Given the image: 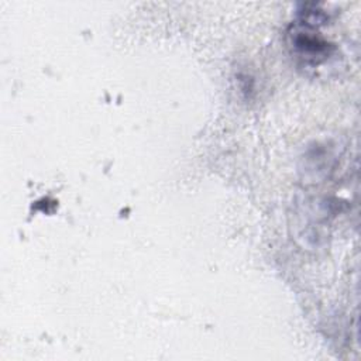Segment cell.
Segmentation results:
<instances>
[{"label":"cell","mask_w":361,"mask_h":361,"mask_svg":"<svg viewBox=\"0 0 361 361\" xmlns=\"http://www.w3.org/2000/svg\"><path fill=\"white\" fill-rule=\"evenodd\" d=\"M292 39L296 51L310 62H314V63L322 62L330 55L331 45L327 44L317 34L310 32L309 30L296 31L292 35Z\"/></svg>","instance_id":"obj_1"}]
</instances>
